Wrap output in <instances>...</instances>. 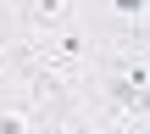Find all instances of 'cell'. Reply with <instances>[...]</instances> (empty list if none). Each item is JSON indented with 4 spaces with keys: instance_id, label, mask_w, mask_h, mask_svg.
I'll list each match as a JSON object with an SVG mask.
<instances>
[{
    "instance_id": "obj_2",
    "label": "cell",
    "mask_w": 150,
    "mask_h": 134,
    "mask_svg": "<svg viewBox=\"0 0 150 134\" xmlns=\"http://www.w3.org/2000/svg\"><path fill=\"white\" fill-rule=\"evenodd\" d=\"M139 134H150V118H145V123H139Z\"/></svg>"
},
{
    "instance_id": "obj_1",
    "label": "cell",
    "mask_w": 150,
    "mask_h": 134,
    "mask_svg": "<svg viewBox=\"0 0 150 134\" xmlns=\"http://www.w3.org/2000/svg\"><path fill=\"white\" fill-rule=\"evenodd\" d=\"M0 6H6V45H17V39L33 45L83 17V0H0Z\"/></svg>"
}]
</instances>
